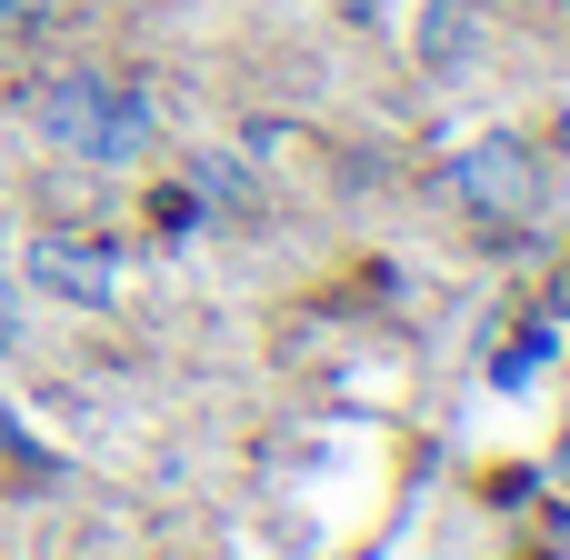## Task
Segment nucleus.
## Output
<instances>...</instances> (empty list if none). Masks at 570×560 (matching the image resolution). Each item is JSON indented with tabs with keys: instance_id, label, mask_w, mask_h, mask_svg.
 <instances>
[{
	"instance_id": "nucleus-6",
	"label": "nucleus",
	"mask_w": 570,
	"mask_h": 560,
	"mask_svg": "<svg viewBox=\"0 0 570 560\" xmlns=\"http://www.w3.org/2000/svg\"><path fill=\"white\" fill-rule=\"evenodd\" d=\"M10 341H20V291H10V271H0V361H10Z\"/></svg>"
},
{
	"instance_id": "nucleus-4",
	"label": "nucleus",
	"mask_w": 570,
	"mask_h": 560,
	"mask_svg": "<svg viewBox=\"0 0 570 560\" xmlns=\"http://www.w3.org/2000/svg\"><path fill=\"white\" fill-rule=\"evenodd\" d=\"M481 50V10L471 0H421V60L431 70H471Z\"/></svg>"
},
{
	"instance_id": "nucleus-5",
	"label": "nucleus",
	"mask_w": 570,
	"mask_h": 560,
	"mask_svg": "<svg viewBox=\"0 0 570 560\" xmlns=\"http://www.w3.org/2000/svg\"><path fill=\"white\" fill-rule=\"evenodd\" d=\"M190 180H200V190H210V200H220V210H261V190H250V180H240V170H230V160H200V170H190Z\"/></svg>"
},
{
	"instance_id": "nucleus-3",
	"label": "nucleus",
	"mask_w": 570,
	"mask_h": 560,
	"mask_svg": "<svg viewBox=\"0 0 570 560\" xmlns=\"http://www.w3.org/2000/svg\"><path fill=\"white\" fill-rule=\"evenodd\" d=\"M20 281L50 291L60 311H110L120 301V250L110 240H80V230H30L20 240Z\"/></svg>"
},
{
	"instance_id": "nucleus-2",
	"label": "nucleus",
	"mask_w": 570,
	"mask_h": 560,
	"mask_svg": "<svg viewBox=\"0 0 570 560\" xmlns=\"http://www.w3.org/2000/svg\"><path fill=\"white\" fill-rule=\"evenodd\" d=\"M441 190L471 210V220H531L541 200H551V180H541V160H531V140H511V130H491V140H471L451 170H441Z\"/></svg>"
},
{
	"instance_id": "nucleus-7",
	"label": "nucleus",
	"mask_w": 570,
	"mask_h": 560,
	"mask_svg": "<svg viewBox=\"0 0 570 560\" xmlns=\"http://www.w3.org/2000/svg\"><path fill=\"white\" fill-rule=\"evenodd\" d=\"M30 10H40V0H0V30H20V20H30Z\"/></svg>"
},
{
	"instance_id": "nucleus-1",
	"label": "nucleus",
	"mask_w": 570,
	"mask_h": 560,
	"mask_svg": "<svg viewBox=\"0 0 570 560\" xmlns=\"http://www.w3.org/2000/svg\"><path fill=\"white\" fill-rule=\"evenodd\" d=\"M30 130H40L60 160H80V170H130V160L160 140V110H150V90H130L120 70H60V80H40Z\"/></svg>"
}]
</instances>
